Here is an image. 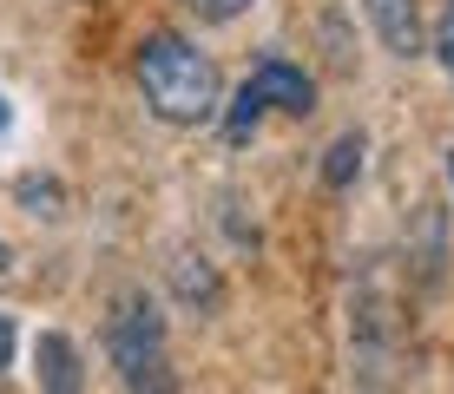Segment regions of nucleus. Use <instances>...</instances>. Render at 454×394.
Returning a JSON list of instances; mask_svg holds the SVG:
<instances>
[{"mask_svg": "<svg viewBox=\"0 0 454 394\" xmlns=\"http://www.w3.org/2000/svg\"><path fill=\"white\" fill-rule=\"evenodd\" d=\"M106 355L125 388H171L165 375V315L145 290H125L106 315Z\"/></svg>", "mask_w": 454, "mask_h": 394, "instance_id": "nucleus-2", "label": "nucleus"}, {"mask_svg": "<svg viewBox=\"0 0 454 394\" xmlns=\"http://www.w3.org/2000/svg\"><path fill=\"white\" fill-rule=\"evenodd\" d=\"M171 282H178L184 303L205 309V315L224 303V290H217V276H211V263H205V257H178V263H171Z\"/></svg>", "mask_w": 454, "mask_h": 394, "instance_id": "nucleus-6", "label": "nucleus"}, {"mask_svg": "<svg viewBox=\"0 0 454 394\" xmlns=\"http://www.w3.org/2000/svg\"><path fill=\"white\" fill-rule=\"evenodd\" d=\"M434 53H442V73L454 79V0L442 7V34H434Z\"/></svg>", "mask_w": 454, "mask_h": 394, "instance_id": "nucleus-10", "label": "nucleus"}, {"mask_svg": "<svg viewBox=\"0 0 454 394\" xmlns=\"http://www.w3.org/2000/svg\"><path fill=\"white\" fill-rule=\"evenodd\" d=\"M250 86L263 92V105H277V112H290V119L317 112V79H309L303 66H290L284 53H263L257 73H250Z\"/></svg>", "mask_w": 454, "mask_h": 394, "instance_id": "nucleus-3", "label": "nucleus"}, {"mask_svg": "<svg viewBox=\"0 0 454 394\" xmlns=\"http://www.w3.org/2000/svg\"><path fill=\"white\" fill-rule=\"evenodd\" d=\"M0 270H13V250H7V236H0Z\"/></svg>", "mask_w": 454, "mask_h": 394, "instance_id": "nucleus-13", "label": "nucleus"}, {"mask_svg": "<svg viewBox=\"0 0 454 394\" xmlns=\"http://www.w3.org/2000/svg\"><path fill=\"white\" fill-rule=\"evenodd\" d=\"M363 151H369V145H363V132H342L336 145H330V158H323V184H336V191H342V184L363 171Z\"/></svg>", "mask_w": 454, "mask_h": 394, "instance_id": "nucleus-7", "label": "nucleus"}, {"mask_svg": "<svg viewBox=\"0 0 454 394\" xmlns=\"http://www.w3.org/2000/svg\"><path fill=\"white\" fill-rule=\"evenodd\" d=\"M20 204H46V217H59V211H53L59 191H53V184H40V178H20Z\"/></svg>", "mask_w": 454, "mask_h": 394, "instance_id": "nucleus-11", "label": "nucleus"}, {"mask_svg": "<svg viewBox=\"0 0 454 394\" xmlns=\"http://www.w3.org/2000/svg\"><path fill=\"white\" fill-rule=\"evenodd\" d=\"M7 361H13V322L0 315V368H7Z\"/></svg>", "mask_w": 454, "mask_h": 394, "instance_id": "nucleus-12", "label": "nucleus"}, {"mask_svg": "<svg viewBox=\"0 0 454 394\" xmlns=\"http://www.w3.org/2000/svg\"><path fill=\"white\" fill-rule=\"evenodd\" d=\"M448 178H454V151H448Z\"/></svg>", "mask_w": 454, "mask_h": 394, "instance_id": "nucleus-15", "label": "nucleus"}, {"mask_svg": "<svg viewBox=\"0 0 454 394\" xmlns=\"http://www.w3.org/2000/svg\"><path fill=\"white\" fill-rule=\"evenodd\" d=\"M263 112H270V105H263V92L244 79V86H238V99H231V112H224V132H231V145H244V138L257 132V119H263Z\"/></svg>", "mask_w": 454, "mask_h": 394, "instance_id": "nucleus-8", "label": "nucleus"}, {"mask_svg": "<svg viewBox=\"0 0 454 394\" xmlns=\"http://www.w3.org/2000/svg\"><path fill=\"white\" fill-rule=\"evenodd\" d=\"M184 7H192L198 20L224 27V20H238V13H250V7H257V0H184Z\"/></svg>", "mask_w": 454, "mask_h": 394, "instance_id": "nucleus-9", "label": "nucleus"}, {"mask_svg": "<svg viewBox=\"0 0 454 394\" xmlns=\"http://www.w3.org/2000/svg\"><path fill=\"white\" fill-rule=\"evenodd\" d=\"M363 13H369L375 40H382L395 59L421 53V7H415V0H363Z\"/></svg>", "mask_w": 454, "mask_h": 394, "instance_id": "nucleus-4", "label": "nucleus"}, {"mask_svg": "<svg viewBox=\"0 0 454 394\" xmlns=\"http://www.w3.org/2000/svg\"><path fill=\"white\" fill-rule=\"evenodd\" d=\"M7 119H13V112H7V99H0V125H7Z\"/></svg>", "mask_w": 454, "mask_h": 394, "instance_id": "nucleus-14", "label": "nucleus"}, {"mask_svg": "<svg viewBox=\"0 0 454 394\" xmlns=\"http://www.w3.org/2000/svg\"><path fill=\"white\" fill-rule=\"evenodd\" d=\"M138 92H145L152 119L165 125H205L217 112V66L178 34H152L138 46Z\"/></svg>", "mask_w": 454, "mask_h": 394, "instance_id": "nucleus-1", "label": "nucleus"}, {"mask_svg": "<svg viewBox=\"0 0 454 394\" xmlns=\"http://www.w3.org/2000/svg\"><path fill=\"white\" fill-rule=\"evenodd\" d=\"M34 375H40V388H53V394H80V388H86L80 349H73L67 336H53V328L34 342Z\"/></svg>", "mask_w": 454, "mask_h": 394, "instance_id": "nucleus-5", "label": "nucleus"}]
</instances>
